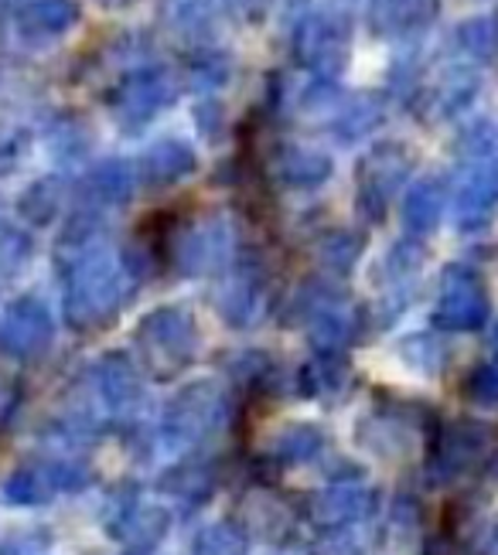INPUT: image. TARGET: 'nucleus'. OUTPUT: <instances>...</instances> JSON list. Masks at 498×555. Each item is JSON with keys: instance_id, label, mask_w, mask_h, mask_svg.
<instances>
[{"instance_id": "obj_1", "label": "nucleus", "mask_w": 498, "mask_h": 555, "mask_svg": "<svg viewBox=\"0 0 498 555\" xmlns=\"http://www.w3.org/2000/svg\"><path fill=\"white\" fill-rule=\"evenodd\" d=\"M498 208V164H478L461 191V215L468 225H482Z\"/></svg>"}, {"instance_id": "obj_2", "label": "nucleus", "mask_w": 498, "mask_h": 555, "mask_svg": "<svg viewBox=\"0 0 498 555\" xmlns=\"http://www.w3.org/2000/svg\"><path fill=\"white\" fill-rule=\"evenodd\" d=\"M485 313H488V300H485V294L474 283H464L458 294L447 300V307H444L447 324H455V327H474V324H482Z\"/></svg>"}, {"instance_id": "obj_3", "label": "nucleus", "mask_w": 498, "mask_h": 555, "mask_svg": "<svg viewBox=\"0 0 498 555\" xmlns=\"http://www.w3.org/2000/svg\"><path fill=\"white\" fill-rule=\"evenodd\" d=\"M471 392L474 399H482V402H498V365H488L482 369L478 375L471 378Z\"/></svg>"}, {"instance_id": "obj_4", "label": "nucleus", "mask_w": 498, "mask_h": 555, "mask_svg": "<svg viewBox=\"0 0 498 555\" xmlns=\"http://www.w3.org/2000/svg\"><path fill=\"white\" fill-rule=\"evenodd\" d=\"M495 348H498V327H495Z\"/></svg>"}]
</instances>
